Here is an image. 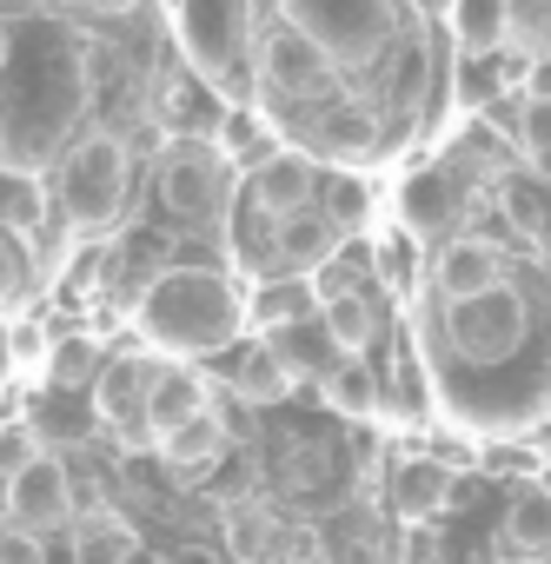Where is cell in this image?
I'll return each mask as SVG.
<instances>
[{
    "instance_id": "25",
    "label": "cell",
    "mask_w": 551,
    "mask_h": 564,
    "mask_svg": "<svg viewBox=\"0 0 551 564\" xmlns=\"http://www.w3.org/2000/svg\"><path fill=\"white\" fill-rule=\"evenodd\" d=\"M47 379L54 386H87V379H100V352H94V339H61L54 352H47Z\"/></svg>"
},
{
    "instance_id": "10",
    "label": "cell",
    "mask_w": 551,
    "mask_h": 564,
    "mask_svg": "<svg viewBox=\"0 0 551 564\" xmlns=\"http://www.w3.org/2000/svg\"><path fill=\"white\" fill-rule=\"evenodd\" d=\"M452 346H458V359H478V366H491V359H505L518 339H525V300L505 286V293H491V300H472V306H452Z\"/></svg>"
},
{
    "instance_id": "11",
    "label": "cell",
    "mask_w": 551,
    "mask_h": 564,
    "mask_svg": "<svg viewBox=\"0 0 551 564\" xmlns=\"http://www.w3.org/2000/svg\"><path fill=\"white\" fill-rule=\"evenodd\" d=\"M313 193H320V166H313L306 153H280V160H266V166L246 180V206L266 213V219H293V213H306Z\"/></svg>"
},
{
    "instance_id": "16",
    "label": "cell",
    "mask_w": 551,
    "mask_h": 564,
    "mask_svg": "<svg viewBox=\"0 0 551 564\" xmlns=\"http://www.w3.org/2000/svg\"><path fill=\"white\" fill-rule=\"evenodd\" d=\"M399 213H406V232H439V226L458 213V180L439 173V166L412 173V180L399 186Z\"/></svg>"
},
{
    "instance_id": "8",
    "label": "cell",
    "mask_w": 551,
    "mask_h": 564,
    "mask_svg": "<svg viewBox=\"0 0 551 564\" xmlns=\"http://www.w3.org/2000/svg\"><path fill=\"white\" fill-rule=\"evenodd\" d=\"M432 286H439L445 313H452V306H472V300H491V293L511 286V259H505V246H491V239H452V246H439V259H432Z\"/></svg>"
},
{
    "instance_id": "9",
    "label": "cell",
    "mask_w": 551,
    "mask_h": 564,
    "mask_svg": "<svg viewBox=\"0 0 551 564\" xmlns=\"http://www.w3.org/2000/svg\"><path fill=\"white\" fill-rule=\"evenodd\" d=\"M153 359H107L100 366V379H94V419L114 432V438H127V445H153L147 438V392H153Z\"/></svg>"
},
{
    "instance_id": "26",
    "label": "cell",
    "mask_w": 551,
    "mask_h": 564,
    "mask_svg": "<svg viewBox=\"0 0 551 564\" xmlns=\"http://www.w3.org/2000/svg\"><path fill=\"white\" fill-rule=\"evenodd\" d=\"M518 153L538 180H551V107H518Z\"/></svg>"
},
{
    "instance_id": "14",
    "label": "cell",
    "mask_w": 551,
    "mask_h": 564,
    "mask_svg": "<svg viewBox=\"0 0 551 564\" xmlns=\"http://www.w3.org/2000/svg\"><path fill=\"white\" fill-rule=\"evenodd\" d=\"M233 399H246V405H280L300 379H293V366L272 352V339H259V346H246L239 359H233Z\"/></svg>"
},
{
    "instance_id": "2",
    "label": "cell",
    "mask_w": 551,
    "mask_h": 564,
    "mask_svg": "<svg viewBox=\"0 0 551 564\" xmlns=\"http://www.w3.org/2000/svg\"><path fill=\"white\" fill-rule=\"evenodd\" d=\"M193 67H199V87L239 100L259 87V47H252V8H180L173 14ZM246 107V100H239Z\"/></svg>"
},
{
    "instance_id": "18",
    "label": "cell",
    "mask_w": 551,
    "mask_h": 564,
    "mask_svg": "<svg viewBox=\"0 0 551 564\" xmlns=\"http://www.w3.org/2000/svg\"><path fill=\"white\" fill-rule=\"evenodd\" d=\"M452 41L472 61L498 54L511 41V8H505V0H458V8H452Z\"/></svg>"
},
{
    "instance_id": "33",
    "label": "cell",
    "mask_w": 551,
    "mask_h": 564,
    "mask_svg": "<svg viewBox=\"0 0 551 564\" xmlns=\"http://www.w3.org/2000/svg\"><path fill=\"white\" fill-rule=\"evenodd\" d=\"M41 352V333L34 326H14V359H34Z\"/></svg>"
},
{
    "instance_id": "5",
    "label": "cell",
    "mask_w": 551,
    "mask_h": 564,
    "mask_svg": "<svg viewBox=\"0 0 551 564\" xmlns=\"http://www.w3.org/2000/svg\"><path fill=\"white\" fill-rule=\"evenodd\" d=\"M233 160L213 147V140H166L160 147V173H153V186H160V206L173 213V219H186V226H199V219H219V206H226V193H233V173H226Z\"/></svg>"
},
{
    "instance_id": "24",
    "label": "cell",
    "mask_w": 551,
    "mask_h": 564,
    "mask_svg": "<svg viewBox=\"0 0 551 564\" xmlns=\"http://www.w3.org/2000/svg\"><path fill=\"white\" fill-rule=\"evenodd\" d=\"M219 518H226V551H233V557L259 564V557L272 551V518H266L259 505H226Z\"/></svg>"
},
{
    "instance_id": "15",
    "label": "cell",
    "mask_w": 551,
    "mask_h": 564,
    "mask_svg": "<svg viewBox=\"0 0 551 564\" xmlns=\"http://www.w3.org/2000/svg\"><path fill=\"white\" fill-rule=\"evenodd\" d=\"M226 438H233V432H226L219 405H206V412L186 419L173 438H160V458H166L173 471H193V478H199V471H213V465L226 458Z\"/></svg>"
},
{
    "instance_id": "27",
    "label": "cell",
    "mask_w": 551,
    "mask_h": 564,
    "mask_svg": "<svg viewBox=\"0 0 551 564\" xmlns=\"http://www.w3.org/2000/svg\"><path fill=\"white\" fill-rule=\"evenodd\" d=\"M372 259H379V279H386V286H412V272H419V246H412L406 232H386Z\"/></svg>"
},
{
    "instance_id": "7",
    "label": "cell",
    "mask_w": 551,
    "mask_h": 564,
    "mask_svg": "<svg viewBox=\"0 0 551 564\" xmlns=\"http://www.w3.org/2000/svg\"><path fill=\"white\" fill-rule=\"evenodd\" d=\"M259 87H272L280 100L313 107V100H326V94L339 87V67H333L306 34H293V28L280 21V28L259 41Z\"/></svg>"
},
{
    "instance_id": "1",
    "label": "cell",
    "mask_w": 551,
    "mask_h": 564,
    "mask_svg": "<svg viewBox=\"0 0 551 564\" xmlns=\"http://www.w3.org/2000/svg\"><path fill=\"white\" fill-rule=\"evenodd\" d=\"M133 326L180 352V359H206V352H226L246 339L252 313H246V293L233 286L226 272L213 265H166L147 279V293L133 300Z\"/></svg>"
},
{
    "instance_id": "17",
    "label": "cell",
    "mask_w": 551,
    "mask_h": 564,
    "mask_svg": "<svg viewBox=\"0 0 551 564\" xmlns=\"http://www.w3.org/2000/svg\"><path fill=\"white\" fill-rule=\"evenodd\" d=\"M320 333H326V346H333L339 359H366L372 339H379V313H372V300L339 293V300L320 306Z\"/></svg>"
},
{
    "instance_id": "4",
    "label": "cell",
    "mask_w": 551,
    "mask_h": 564,
    "mask_svg": "<svg viewBox=\"0 0 551 564\" xmlns=\"http://www.w3.org/2000/svg\"><path fill=\"white\" fill-rule=\"evenodd\" d=\"M293 34H306L333 67H366L386 54L392 41V14L379 8V0H293V8L280 14Z\"/></svg>"
},
{
    "instance_id": "28",
    "label": "cell",
    "mask_w": 551,
    "mask_h": 564,
    "mask_svg": "<svg viewBox=\"0 0 551 564\" xmlns=\"http://www.w3.org/2000/svg\"><path fill=\"white\" fill-rule=\"evenodd\" d=\"M0 564H47V538H34V531L0 518Z\"/></svg>"
},
{
    "instance_id": "21",
    "label": "cell",
    "mask_w": 551,
    "mask_h": 564,
    "mask_svg": "<svg viewBox=\"0 0 551 564\" xmlns=\"http://www.w3.org/2000/svg\"><path fill=\"white\" fill-rule=\"evenodd\" d=\"M505 538L525 557H551V485H525L505 511Z\"/></svg>"
},
{
    "instance_id": "6",
    "label": "cell",
    "mask_w": 551,
    "mask_h": 564,
    "mask_svg": "<svg viewBox=\"0 0 551 564\" xmlns=\"http://www.w3.org/2000/svg\"><path fill=\"white\" fill-rule=\"evenodd\" d=\"M0 505H8V524L47 538L74 518V471L54 458V452H34L8 485H0Z\"/></svg>"
},
{
    "instance_id": "34",
    "label": "cell",
    "mask_w": 551,
    "mask_h": 564,
    "mask_svg": "<svg viewBox=\"0 0 551 564\" xmlns=\"http://www.w3.org/2000/svg\"><path fill=\"white\" fill-rule=\"evenodd\" d=\"M531 239H538V252H544V259H551V213H544V219H538V226H531Z\"/></svg>"
},
{
    "instance_id": "20",
    "label": "cell",
    "mask_w": 551,
    "mask_h": 564,
    "mask_svg": "<svg viewBox=\"0 0 551 564\" xmlns=\"http://www.w3.org/2000/svg\"><path fill=\"white\" fill-rule=\"evenodd\" d=\"M313 306H320V293L306 286V279H266V286L246 300V313H252L259 333H287V326H300Z\"/></svg>"
},
{
    "instance_id": "12",
    "label": "cell",
    "mask_w": 551,
    "mask_h": 564,
    "mask_svg": "<svg viewBox=\"0 0 551 564\" xmlns=\"http://www.w3.org/2000/svg\"><path fill=\"white\" fill-rule=\"evenodd\" d=\"M213 399H206V379L193 366H160L153 372V392H147V438H173L186 419H199Z\"/></svg>"
},
{
    "instance_id": "3",
    "label": "cell",
    "mask_w": 551,
    "mask_h": 564,
    "mask_svg": "<svg viewBox=\"0 0 551 564\" xmlns=\"http://www.w3.org/2000/svg\"><path fill=\"white\" fill-rule=\"evenodd\" d=\"M127 186H133L127 140L87 133V140L67 147V160H61V213H67L80 232H107V226L127 213Z\"/></svg>"
},
{
    "instance_id": "22",
    "label": "cell",
    "mask_w": 551,
    "mask_h": 564,
    "mask_svg": "<svg viewBox=\"0 0 551 564\" xmlns=\"http://www.w3.org/2000/svg\"><path fill=\"white\" fill-rule=\"evenodd\" d=\"M320 386H326V405H333V412H353V419H372V412H379V372H372L366 359L326 366Z\"/></svg>"
},
{
    "instance_id": "23",
    "label": "cell",
    "mask_w": 551,
    "mask_h": 564,
    "mask_svg": "<svg viewBox=\"0 0 551 564\" xmlns=\"http://www.w3.org/2000/svg\"><path fill=\"white\" fill-rule=\"evenodd\" d=\"M133 557H140V544L120 518L94 511V518L74 524V564H133Z\"/></svg>"
},
{
    "instance_id": "30",
    "label": "cell",
    "mask_w": 551,
    "mask_h": 564,
    "mask_svg": "<svg viewBox=\"0 0 551 564\" xmlns=\"http://www.w3.org/2000/svg\"><path fill=\"white\" fill-rule=\"evenodd\" d=\"M439 551H445V544H439L432 524H406V531H399V564H439Z\"/></svg>"
},
{
    "instance_id": "35",
    "label": "cell",
    "mask_w": 551,
    "mask_h": 564,
    "mask_svg": "<svg viewBox=\"0 0 551 564\" xmlns=\"http://www.w3.org/2000/svg\"><path fill=\"white\" fill-rule=\"evenodd\" d=\"M8 54H14V41H8V21H0V67H8Z\"/></svg>"
},
{
    "instance_id": "19",
    "label": "cell",
    "mask_w": 551,
    "mask_h": 564,
    "mask_svg": "<svg viewBox=\"0 0 551 564\" xmlns=\"http://www.w3.org/2000/svg\"><path fill=\"white\" fill-rule=\"evenodd\" d=\"M213 147H219L226 160H239V166H252V173H259L266 160H280V153H287L280 140H272V133H266V120H259L252 107H226V113H219V133H213Z\"/></svg>"
},
{
    "instance_id": "29",
    "label": "cell",
    "mask_w": 551,
    "mask_h": 564,
    "mask_svg": "<svg viewBox=\"0 0 551 564\" xmlns=\"http://www.w3.org/2000/svg\"><path fill=\"white\" fill-rule=\"evenodd\" d=\"M511 34H525V41H531V54H551V0L511 8Z\"/></svg>"
},
{
    "instance_id": "32",
    "label": "cell",
    "mask_w": 551,
    "mask_h": 564,
    "mask_svg": "<svg viewBox=\"0 0 551 564\" xmlns=\"http://www.w3.org/2000/svg\"><path fill=\"white\" fill-rule=\"evenodd\" d=\"M14 293H21V252H14L8 232H0V313L14 306Z\"/></svg>"
},
{
    "instance_id": "13",
    "label": "cell",
    "mask_w": 551,
    "mask_h": 564,
    "mask_svg": "<svg viewBox=\"0 0 551 564\" xmlns=\"http://www.w3.org/2000/svg\"><path fill=\"white\" fill-rule=\"evenodd\" d=\"M452 505V471L439 458H399L392 465V511L406 524H432Z\"/></svg>"
},
{
    "instance_id": "31",
    "label": "cell",
    "mask_w": 551,
    "mask_h": 564,
    "mask_svg": "<svg viewBox=\"0 0 551 564\" xmlns=\"http://www.w3.org/2000/svg\"><path fill=\"white\" fill-rule=\"evenodd\" d=\"M518 100H531V107H551V54H531V61H525Z\"/></svg>"
}]
</instances>
